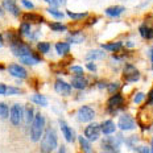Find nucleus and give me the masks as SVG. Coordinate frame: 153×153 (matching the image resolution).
Masks as SVG:
<instances>
[{
    "mask_svg": "<svg viewBox=\"0 0 153 153\" xmlns=\"http://www.w3.org/2000/svg\"><path fill=\"white\" fill-rule=\"evenodd\" d=\"M58 146V137L54 128L49 127L44 131V135L40 143V152L41 153H53Z\"/></svg>",
    "mask_w": 153,
    "mask_h": 153,
    "instance_id": "obj_1",
    "label": "nucleus"
},
{
    "mask_svg": "<svg viewBox=\"0 0 153 153\" xmlns=\"http://www.w3.org/2000/svg\"><path fill=\"white\" fill-rule=\"evenodd\" d=\"M45 131V117L42 114H36L34 115L33 122L30 123V128H29V137L33 143L40 141L41 137L44 135Z\"/></svg>",
    "mask_w": 153,
    "mask_h": 153,
    "instance_id": "obj_2",
    "label": "nucleus"
},
{
    "mask_svg": "<svg viewBox=\"0 0 153 153\" xmlns=\"http://www.w3.org/2000/svg\"><path fill=\"white\" fill-rule=\"evenodd\" d=\"M123 137L120 135L117 136H110V137H106L102 141V148L104 149L108 153H116L119 151L120 145L123 144Z\"/></svg>",
    "mask_w": 153,
    "mask_h": 153,
    "instance_id": "obj_3",
    "label": "nucleus"
},
{
    "mask_svg": "<svg viewBox=\"0 0 153 153\" xmlns=\"http://www.w3.org/2000/svg\"><path fill=\"white\" fill-rule=\"evenodd\" d=\"M24 119V107L19 103H15L13 106L9 108V120H11L12 126L19 127Z\"/></svg>",
    "mask_w": 153,
    "mask_h": 153,
    "instance_id": "obj_4",
    "label": "nucleus"
},
{
    "mask_svg": "<svg viewBox=\"0 0 153 153\" xmlns=\"http://www.w3.org/2000/svg\"><path fill=\"white\" fill-rule=\"evenodd\" d=\"M123 103H124V98L122 94H117L115 92L112 94V97L108 99L107 102V107H108V112L110 114H116L120 108L123 107Z\"/></svg>",
    "mask_w": 153,
    "mask_h": 153,
    "instance_id": "obj_5",
    "label": "nucleus"
},
{
    "mask_svg": "<svg viewBox=\"0 0 153 153\" xmlns=\"http://www.w3.org/2000/svg\"><path fill=\"white\" fill-rule=\"evenodd\" d=\"M100 136V124L91 123L85 128V136L83 137L88 141H97Z\"/></svg>",
    "mask_w": 153,
    "mask_h": 153,
    "instance_id": "obj_6",
    "label": "nucleus"
},
{
    "mask_svg": "<svg viewBox=\"0 0 153 153\" xmlns=\"http://www.w3.org/2000/svg\"><path fill=\"white\" fill-rule=\"evenodd\" d=\"M94 116H95V111H94V108H91L90 106L79 107L78 112H76V117H78V120L82 122V123L91 122Z\"/></svg>",
    "mask_w": 153,
    "mask_h": 153,
    "instance_id": "obj_7",
    "label": "nucleus"
},
{
    "mask_svg": "<svg viewBox=\"0 0 153 153\" xmlns=\"http://www.w3.org/2000/svg\"><path fill=\"white\" fill-rule=\"evenodd\" d=\"M11 50L13 52L15 56L20 57V58L24 57V56H29V54H32L30 48L28 45H25V44H23V42H20V40L11 44Z\"/></svg>",
    "mask_w": 153,
    "mask_h": 153,
    "instance_id": "obj_8",
    "label": "nucleus"
},
{
    "mask_svg": "<svg viewBox=\"0 0 153 153\" xmlns=\"http://www.w3.org/2000/svg\"><path fill=\"white\" fill-rule=\"evenodd\" d=\"M123 78L126 82L132 83V82H136L140 79V73L133 65H127L126 69H124V73H123Z\"/></svg>",
    "mask_w": 153,
    "mask_h": 153,
    "instance_id": "obj_9",
    "label": "nucleus"
},
{
    "mask_svg": "<svg viewBox=\"0 0 153 153\" xmlns=\"http://www.w3.org/2000/svg\"><path fill=\"white\" fill-rule=\"evenodd\" d=\"M117 127H119L122 131H131V129L135 128L136 124H135V120L132 119V116H131V115L124 114V115H122V116L119 117Z\"/></svg>",
    "mask_w": 153,
    "mask_h": 153,
    "instance_id": "obj_10",
    "label": "nucleus"
},
{
    "mask_svg": "<svg viewBox=\"0 0 153 153\" xmlns=\"http://www.w3.org/2000/svg\"><path fill=\"white\" fill-rule=\"evenodd\" d=\"M54 90H56L57 94L62 95V97H68V95L71 94V86L68 82L62 81V79H57L56 83H54Z\"/></svg>",
    "mask_w": 153,
    "mask_h": 153,
    "instance_id": "obj_11",
    "label": "nucleus"
},
{
    "mask_svg": "<svg viewBox=\"0 0 153 153\" xmlns=\"http://www.w3.org/2000/svg\"><path fill=\"white\" fill-rule=\"evenodd\" d=\"M59 127H61V132L63 135V137H65V140L68 143H73L75 140V135H74V131H73L71 128L69 127V124L65 122V120L59 119Z\"/></svg>",
    "mask_w": 153,
    "mask_h": 153,
    "instance_id": "obj_12",
    "label": "nucleus"
},
{
    "mask_svg": "<svg viewBox=\"0 0 153 153\" xmlns=\"http://www.w3.org/2000/svg\"><path fill=\"white\" fill-rule=\"evenodd\" d=\"M8 73L11 74L12 76H16V78H20V79H24L28 76V73L23 66L17 65V63H12V65L8 66Z\"/></svg>",
    "mask_w": 153,
    "mask_h": 153,
    "instance_id": "obj_13",
    "label": "nucleus"
},
{
    "mask_svg": "<svg viewBox=\"0 0 153 153\" xmlns=\"http://www.w3.org/2000/svg\"><path fill=\"white\" fill-rule=\"evenodd\" d=\"M3 7H4V9H7L8 12H11L13 16L20 15V9H19L17 4H16V0H3Z\"/></svg>",
    "mask_w": 153,
    "mask_h": 153,
    "instance_id": "obj_14",
    "label": "nucleus"
},
{
    "mask_svg": "<svg viewBox=\"0 0 153 153\" xmlns=\"http://www.w3.org/2000/svg\"><path fill=\"white\" fill-rule=\"evenodd\" d=\"M115 131H116V124L112 120H104L100 124V132H103L104 135H111Z\"/></svg>",
    "mask_w": 153,
    "mask_h": 153,
    "instance_id": "obj_15",
    "label": "nucleus"
},
{
    "mask_svg": "<svg viewBox=\"0 0 153 153\" xmlns=\"http://www.w3.org/2000/svg\"><path fill=\"white\" fill-rule=\"evenodd\" d=\"M87 79L83 78V76H74V78L71 79V87L74 88H78V90H83V88L87 86Z\"/></svg>",
    "mask_w": 153,
    "mask_h": 153,
    "instance_id": "obj_16",
    "label": "nucleus"
},
{
    "mask_svg": "<svg viewBox=\"0 0 153 153\" xmlns=\"http://www.w3.org/2000/svg\"><path fill=\"white\" fill-rule=\"evenodd\" d=\"M23 19L25 20V23H34V24H38V23H42L44 21V17L37 13H25L23 15Z\"/></svg>",
    "mask_w": 153,
    "mask_h": 153,
    "instance_id": "obj_17",
    "label": "nucleus"
},
{
    "mask_svg": "<svg viewBox=\"0 0 153 153\" xmlns=\"http://www.w3.org/2000/svg\"><path fill=\"white\" fill-rule=\"evenodd\" d=\"M34 115H36V112H34V108H33V106L28 104V106L24 108V117H25V123H27V124H30L32 122H33V119H34Z\"/></svg>",
    "mask_w": 153,
    "mask_h": 153,
    "instance_id": "obj_18",
    "label": "nucleus"
},
{
    "mask_svg": "<svg viewBox=\"0 0 153 153\" xmlns=\"http://www.w3.org/2000/svg\"><path fill=\"white\" fill-rule=\"evenodd\" d=\"M124 7L122 5H114V7H108L106 9V13L108 16H111V17H117V16H120L124 12Z\"/></svg>",
    "mask_w": 153,
    "mask_h": 153,
    "instance_id": "obj_19",
    "label": "nucleus"
},
{
    "mask_svg": "<svg viewBox=\"0 0 153 153\" xmlns=\"http://www.w3.org/2000/svg\"><path fill=\"white\" fill-rule=\"evenodd\" d=\"M78 141L81 145V149L83 153H92V146L90 145V141L86 140L83 136H78Z\"/></svg>",
    "mask_w": 153,
    "mask_h": 153,
    "instance_id": "obj_20",
    "label": "nucleus"
},
{
    "mask_svg": "<svg viewBox=\"0 0 153 153\" xmlns=\"http://www.w3.org/2000/svg\"><path fill=\"white\" fill-rule=\"evenodd\" d=\"M139 30H140L141 37L145 38V40H152L153 38V29L152 28H149L148 25H141Z\"/></svg>",
    "mask_w": 153,
    "mask_h": 153,
    "instance_id": "obj_21",
    "label": "nucleus"
},
{
    "mask_svg": "<svg viewBox=\"0 0 153 153\" xmlns=\"http://www.w3.org/2000/svg\"><path fill=\"white\" fill-rule=\"evenodd\" d=\"M30 100L33 102L34 104H38V106H42V107L48 106V99H46V97H44L42 94H34L33 97L30 98Z\"/></svg>",
    "mask_w": 153,
    "mask_h": 153,
    "instance_id": "obj_22",
    "label": "nucleus"
},
{
    "mask_svg": "<svg viewBox=\"0 0 153 153\" xmlns=\"http://www.w3.org/2000/svg\"><path fill=\"white\" fill-rule=\"evenodd\" d=\"M56 50L59 56H63V54H68L70 50V44L69 42H58L56 44Z\"/></svg>",
    "mask_w": 153,
    "mask_h": 153,
    "instance_id": "obj_23",
    "label": "nucleus"
},
{
    "mask_svg": "<svg viewBox=\"0 0 153 153\" xmlns=\"http://www.w3.org/2000/svg\"><path fill=\"white\" fill-rule=\"evenodd\" d=\"M68 40H69V42H73V44H81V42H83L85 36L82 33H79V32H75V33L69 34Z\"/></svg>",
    "mask_w": 153,
    "mask_h": 153,
    "instance_id": "obj_24",
    "label": "nucleus"
},
{
    "mask_svg": "<svg viewBox=\"0 0 153 153\" xmlns=\"http://www.w3.org/2000/svg\"><path fill=\"white\" fill-rule=\"evenodd\" d=\"M104 57V52H102V50H91V52H88L86 54V58L88 59V61H95V59H100Z\"/></svg>",
    "mask_w": 153,
    "mask_h": 153,
    "instance_id": "obj_25",
    "label": "nucleus"
},
{
    "mask_svg": "<svg viewBox=\"0 0 153 153\" xmlns=\"http://www.w3.org/2000/svg\"><path fill=\"white\" fill-rule=\"evenodd\" d=\"M21 62L25 63V65H36V63L40 62V59L37 58V57H34L33 54H29V56H24L21 57Z\"/></svg>",
    "mask_w": 153,
    "mask_h": 153,
    "instance_id": "obj_26",
    "label": "nucleus"
},
{
    "mask_svg": "<svg viewBox=\"0 0 153 153\" xmlns=\"http://www.w3.org/2000/svg\"><path fill=\"white\" fill-rule=\"evenodd\" d=\"M122 46H123V42L117 41V42H112V44H104V45H103V49L111 50V52H117V50L122 49Z\"/></svg>",
    "mask_w": 153,
    "mask_h": 153,
    "instance_id": "obj_27",
    "label": "nucleus"
},
{
    "mask_svg": "<svg viewBox=\"0 0 153 153\" xmlns=\"http://www.w3.org/2000/svg\"><path fill=\"white\" fill-rule=\"evenodd\" d=\"M0 117L1 119H8L9 117V107L4 102H0Z\"/></svg>",
    "mask_w": 153,
    "mask_h": 153,
    "instance_id": "obj_28",
    "label": "nucleus"
},
{
    "mask_svg": "<svg viewBox=\"0 0 153 153\" xmlns=\"http://www.w3.org/2000/svg\"><path fill=\"white\" fill-rule=\"evenodd\" d=\"M49 27H50V29L54 30V32H63V30H66V25H63L61 23H50Z\"/></svg>",
    "mask_w": 153,
    "mask_h": 153,
    "instance_id": "obj_29",
    "label": "nucleus"
},
{
    "mask_svg": "<svg viewBox=\"0 0 153 153\" xmlns=\"http://www.w3.org/2000/svg\"><path fill=\"white\" fill-rule=\"evenodd\" d=\"M68 16H69V17H71L73 20H81V19L87 17V13H86V12H82V13H75V12L68 11Z\"/></svg>",
    "mask_w": 153,
    "mask_h": 153,
    "instance_id": "obj_30",
    "label": "nucleus"
},
{
    "mask_svg": "<svg viewBox=\"0 0 153 153\" xmlns=\"http://www.w3.org/2000/svg\"><path fill=\"white\" fill-rule=\"evenodd\" d=\"M21 94H23V90H20L17 87H12V86H8L7 92H5V95H21Z\"/></svg>",
    "mask_w": 153,
    "mask_h": 153,
    "instance_id": "obj_31",
    "label": "nucleus"
},
{
    "mask_svg": "<svg viewBox=\"0 0 153 153\" xmlns=\"http://www.w3.org/2000/svg\"><path fill=\"white\" fill-rule=\"evenodd\" d=\"M37 49L40 50L41 53H48L49 52V49H50V44L49 42H38Z\"/></svg>",
    "mask_w": 153,
    "mask_h": 153,
    "instance_id": "obj_32",
    "label": "nucleus"
},
{
    "mask_svg": "<svg viewBox=\"0 0 153 153\" xmlns=\"http://www.w3.org/2000/svg\"><path fill=\"white\" fill-rule=\"evenodd\" d=\"M70 71L76 74V76H83V68L82 66H71Z\"/></svg>",
    "mask_w": 153,
    "mask_h": 153,
    "instance_id": "obj_33",
    "label": "nucleus"
},
{
    "mask_svg": "<svg viewBox=\"0 0 153 153\" xmlns=\"http://www.w3.org/2000/svg\"><path fill=\"white\" fill-rule=\"evenodd\" d=\"M20 33L21 34H29L30 33V24L23 23L20 25Z\"/></svg>",
    "mask_w": 153,
    "mask_h": 153,
    "instance_id": "obj_34",
    "label": "nucleus"
},
{
    "mask_svg": "<svg viewBox=\"0 0 153 153\" xmlns=\"http://www.w3.org/2000/svg\"><path fill=\"white\" fill-rule=\"evenodd\" d=\"M48 12H49L52 16H54V17H57V19H62L63 17L62 12L58 11V9H56V8H49V9H48Z\"/></svg>",
    "mask_w": 153,
    "mask_h": 153,
    "instance_id": "obj_35",
    "label": "nucleus"
},
{
    "mask_svg": "<svg viewBox=\"0 0 153 153\" xmlns=\"http://www.w3.org/2000/svg\"><path fill=\"white\" fill-rule=\"evenodd\" d=\"M117 88H119V83H110L107 85V90L110 94H115V92L117 91Z\"/></svg>",
    "mask_w": 153,
    "mask_h": 153,
    "instance_id": "obj_36",
    "label": "nucleus"
},
{
    "mask_svg": "<svg viewBox=\"0 0 153 153\" xmlns=\"http://www.w3.org/2000/svg\"><path fill=\"white\" fill-rule=\"evenodd\" d=\"M48 4H50L52 7H58L63 3V0H45Z\"/></svg>",
    "mask_w": 153,
    "mask_h": 153,
    "instance_id": "obj_37",
    "label": "nucleus"
},
{
    "mask_svg": "<svg viewBox=\"0 0 153 153\" xmlns=\"http://www.w3.org/2000/svg\"><path fill=\"white\" fill-rule=\"evenodd\" d=\"M143 99H144V94H143V92H137V94L135 95V98H133V102H135L136 104H139Z\"/></svg>",
    "mask_w": 153,
    "mask_h": 153,
    "instance_id": "obj_38",
    "label": "nucleus"
},
{
    "mask_svg": "<svg viewBox=\"0 0 153 153\" xmlns=\"http://www.w3.org/2000/svg\"><path fill=\"white\" fill-rule=\"evenodd\" d=\"M136 151H137V153H151L148 149V146H137Z\"/></svg>",
    "mask_w": 153,
    "mask_h": 153,
    "instance_id": "obj_39",
    "label": "nucleus"
},
{
    "mask_svg": "<svg viewBox=\"0 0 153 153\" xmlns=\"http://www.w3.org/2000/svg\"><path fill=\"white\" fill-rule=\"evenodd\" d=\"M146 103H148L149 106H153V88L151 90V92L148 94V100H146Z\"/></svg>",
    "mask_w": 153,
    "mask_h": 153,
    "instance_id": "obj_40",
    "label": "nucleus"
},
{
    "mask_svg": "<svg viewBox=\"0 0 153 153\" xmlns=\"http://www.w3.org/2000/svg\"><path fill=\"white\" fill-rule=\"evenodd\" d=\"M21 4H23L24 7H27V8H33V7H34L33 3L28 1V0H21Z\"/></svg>",
    "mask_w": 153,
    "mask_h": 153,
    "instance_id": "obj_41",
    "label": "nucleus"
},
{
    "mask_svg": "<svg viewBox=\"0 0 153 153\" xmlns=\"http://www.w3.org/2000/svg\"><path fill=\"white\" fill-rule=\"evenodd\" d=\"M7 87L8 86H5L4 83H0V95H5V92H7Z\"/></svg>",
    "mask_w": 153,
    "mask_h": 153,
    "instance_id": "obj_42",
    "label": "nucleus"
},
{
    "mask_svg": "<svg viewBox=\"0 0 153 153\" xmlns=\"http://www.w3.org/2000/svg\"><path fill=\"white\" fill-rule=\"evenodd\" d=\"M87 69L90 70V71H97V66H95V63H91V62L87 63Z\"/></svg>",
    "mask_w": 153,
    "mask_h": 153,
    "instance_id": "obj_43",
    "label": "nucleus"
},
{
    "mask_svg": "<svg viewBox=\"0 0 153 153\" xmlns=\"http://www.w3.org/2000/svg\"><path fill=\"white\" fill-rule=\"evenodd\" d=\"M57 153H66V148L63 145H61V148L58 149V151H57Z\"/></svg>",
    "mask_w": 153,
    "mask_h": 153,
    "instance_id": "obj_44",
    "label": "nucleus"
},
{
    "mask_svg": "<svg viewBox=\"0 0 153 153\" xmlns=\"http://www.w3.org/2000/svg\"><path fill=\"white\" fill-rule=\"evenodd\" d=\"M3 15H4V9H3V7L0 5V17H1Z\"/></svg>",
    "mask_w": 153,
    "mask_h": 153,
    "instance_id": "obj_45",
    "label": "nucleus"
},
{
    "mask_svg": "<svg viewBox=\"0 0 153 153\" xmlns=\"http://www.w3.org/2000/svg\"><path fill=\"white\" fill-rule=\"evenodd\" d=\"M3 46V37H1V34H0V48Z\"/></svg>",
    "mask_w": 153,
    "mask_h": 153,
    "instance_id": "obj_46",
    "label": "nucleus"
},
{
    "mask_svg": "<svg viewBox=\"0 0 153 153\" xmlns=\"http://www.w3.org/2000/svg\"><path fill=\"white\" fill-rule=\"evenodd\" d=\"M151 153H153V139H152V145H151V151H149Z\"/></svg>",
    "mask_w": 153,
    "mask_h": 153,
    "instance_id": "obj_47",
    "label": "nucleus"
},
{
    "mask_svg": "<svg viewBox=\"0 0 153 153\" xmlns=\"http://www.w3.org/2000/svg\"><path fill=\"white\" fill-rule=\"evenodd\" d=\"M151 58H152V62H153V50L151 52Z\"/></svg>",
    "mask_w": 153,
    "mask_h": 153,
    "instance_id": "obj_48",
    "label": "nucleus"
},
{
    "mask_svg": "<svg viewBox=\"0 0 153 153\" xmlns=\"http://www.w3.org/2000/svg\"><path fill=\"white\" fill-rule=\"evenodd\" d=\"M103 153H108V152H103Z\"/></svg>",
    "mask_w": 153,
    "mask_h": 153,
    "instance_id": "obj_49",
    "label": "nucleus"
},
{
    "mask_svg": "<svg viewBox=\"0 0 153 153\" xmlns=\"http://www.w3.org/2000/svg\"><path fill=\"white\" fill-rule=\"evenodd\" d=\"M152 69H153V65H152Z\"/></svg>",
    "mask_w": 153,
    "mask_h": 153,
    "instance_id": "obj_50",
    "label": "nucleus"
}]
</instances>
